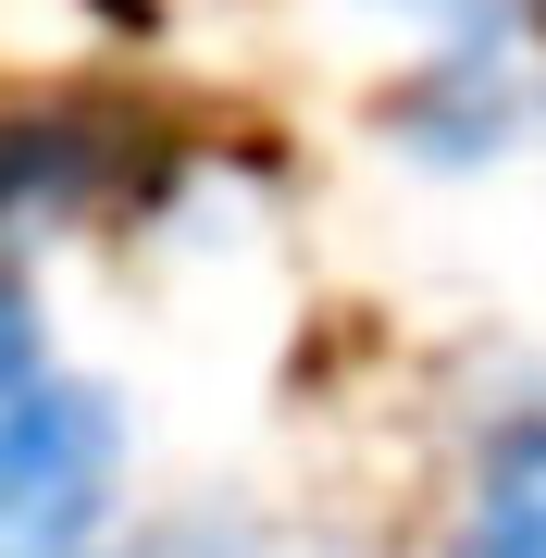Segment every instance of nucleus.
Returning a JSON list of instances; mask_svg holds the SVG:
<instances>
[{"label": "nucleus", "mask_w": 546, "mask_h": 558, "mask_svg": "<svg viewBox=\"0 0 546 558\" xmlns=\"http://www.w3.org/2000/svg\"><path fill=\"white\" fill-rule=\"evenodd\" d=\"M124 497V410L87 373H62L0 435V558H100Z\"/></svg>", "instance_id": "f257e3e1"}, {"label": "nucleus", "mask_w": 546, "mask_h": 558, "mask_svg": "<svg viewBox=\"0 0 546 558\" xmlns=\"http://www.w3.org/2000/svg\"><path fill=\"white\" fill-rule=\"evenodd\" d=\"M447 558H546V398L509 410L485 447H472L460 521H447Z\"/></svg>", "instance_id": "f03ea898"}, {"label": "nucleus", "mask_w": 546, "mask_h": 558, "mask_svg": "<svg viewBox=\"0 0 546 558\" xmlns=\"http://www.w3.org/2000/svg\"><path fill=\"white\" fill-rule=\"evenodd\" d=\"M100 199V149H87V124H50V112H13L0 124V236H25V223H75Z\"/></svg>", "instance_id": "7ed1b4c3"}, {"label": "nucleus", "mask_w": 546, "mask_h": 558, "mask_svg": "<svg viewBox=\"0 0 546 558\" xmlns=\"http://www.w3.org/2000/svg\"><path fill=\"white\" fill-rule=\"evenodd\" d=\"M62 385V348H50V311H38V286L0 260V435H13L25 410H38Z\"/></svg>", "instance_id": "20e7f679"}, {"label": "nucleus", "mask_w": 546, "mask_h": 558, "mask_svg": "<svg viewBox=\"0 0 546 558\" xmlns=\"http://www.w3.org/2000/svg\"><path fill=\"white\" fill-rule=\"evenodd\" d=\"M100 558H274V546L248 534L236 509H186V521H162V534H137V546H100Z\"/></svg>", "instance_id": "39448f33"}, {"label": "nucleus", "mask_w": 546, "mask_h": 558, "mask_svg": "<svg viewBox=\"0 0 546 558\" xmlns=\"http://www.w3.org/2000/svg\"><path fill=\"white\" fill-rule=\"evenodd\" d=\"M385 13H410V25H485L497 0H385Z\"/></svg>", "instance_id": "423d86ee"}]
</instances>
